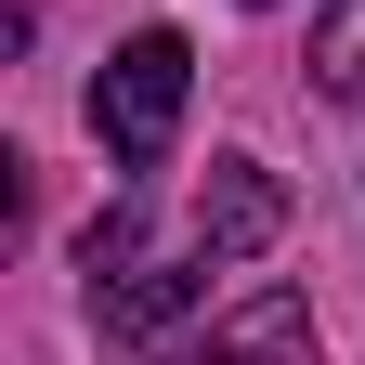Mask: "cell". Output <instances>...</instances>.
<instances>
[{"mask_svg":"<svg viewBox=\"0 0 365 365\" xmlns=\"http://www.w3.org/2000/svg\"><path fill=\"white\" fill-rule=\"evenodd\" d=\"M274 235H287V182H274L261 157H209V182H196V209H182L170 248L144 235V196H105V209H91V235H78L91 327H105V339H157L170 313L209 300V274L261 261Z\"/></svg>","mask_w":365,"mask_h":365,"instance_id":"6da1fadb","label":"cell"},{"mask_svg":"<svg viewBox=\"0 0 365 365\" xmlns=\"http://www.w3.org/2000/svg\"><path fill=\"white\" fill-rule=\"evenodd\" d=\"M182 91H196V53H182L170 26H144V39H118V53H105V78H91V130H105L118 170H157V157H170Z\"/></svg>","mask_w":365,"mask_h":365,"instance_id":"7a4b0ae2","label":"cell"},{"mask_svg":"<svg viewBox=\"0 0 365 365\" xmlns=\"http://www.w3.org/2000/svg\"><path fill=\"white\" fill-rule=\"evenodd\" d=\"M182 365H313V300H287V287H261L248 313H222V327L182 352Z\"/></svg>","mask_w":365,"mask_h":365,"instance_id":"3957f363","label":"cell"},{"mask_svg":"<svg viewBox=\"0 0 365 365\" xmlns=\"http://www.w3.org/2000/svg\"><path fill=\"white\" fill-rule=\"evenodd\" d=\"M313 91L365 105V0H327V26H313Z\"/></svg>","mask_w":365,"mask_h":365,"instance_id":"277c9868","label":"cell"},{"mask_svg":"<svg viewBox=\"0 0 365 365\" xmlns=\"http://www.w3.org/2000/svg\"><path fill=\"white\" fill-rule=\"evenodd\" d=\"M261 14H287V0H261Z\"/></svg>","mask_w":365,"mask_h":365,"instance_id":"5b68a950","label":"cell"}]
</instances>
